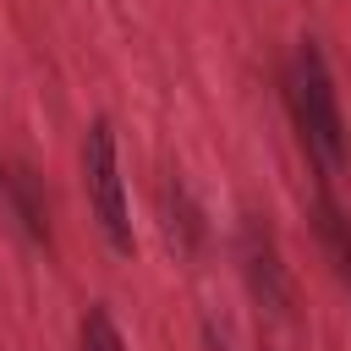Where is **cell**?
<instances>
[{"label":"cell","instance_id":"8992f818","mask_svg":"<svg viewBox=\"0 0 351 351\" xmlns=\"http://www.w3.org/2000/svg\"><path fill=\"white\" fill-rule=\"evenodd\" d=\"M5 181V192H11V208H16V219H22V230L33 236V241H49V219H44V197H38V181H33V170H11V176H0Z\"/></svg>","mask_w":351,"mask_h":351},{"label":"cell","instance_id":"3957f363","mask_svg":"<svg viewBox=\"0 0 351 351\" xmlns=\"http://www.w3.org/2000/svg\"><path fill=\"white\" fill-rule=\"evenodd\" d=\"M236 258H241L247 291H252L269 313L285 318V313L296 307V285H291V274H285V263H280V241H274V230H269L258 214L241 219V230H236Z\"/></svg>","mask_w":351,"mask_h":351},{"label":"cell","instance_id":"277c9868","mask_svg":"<svg viewBox=\"0 0 351 351\" xmlns=\"http://www.w3.org/2000/svg\"><path fill=\"white\" fill-rule=\"evenodd\" d=\"M313 219H318V241H324V252H329V263H335L340 285L351 291V214H346V208H340L329 192H318Z\"/></svg>","mask_w":351,"mask_h":351},{"label":"cell","instance_id":"52a82bcc","mask_svg":"<svg viewBox=\"0 0 351 351\" xmlns=\"http://www.w3.org/2000/svg\"><path fill=\"white\" fill-rule=\"evenodd\" d=\"M77 351H126V340H121V329H115V318H110L104 302H93V307L82 313V324H77Z\"/></svg>","mask_w":351,"mask_h":351},{"label":"cell","instance_id":"5b68a950","mask_svg":"<svg viewBox=\"0 0 351 351\" xmlns=\"http://www.w3.org/2000/svg\"><path fill=\"white\" fill-rule=\"evenodd\" d=\"M165 230H170V241L181 247V252H197L203 247V214H197V203H192V192L181 186V181H170L165 186Z\"/></svg>","mask_w":351,"mask_h":351},{"label":"cell","instance_id":"7a4b0ae2","mask_svg":"<svg viewBox=\"0 0 351 351\" xmlns=\"http://www.w3.org/2000/svg\"><path fill=\"white\" fill-rule=\"evenodd\" d=\"M82 186H88L104 241L115 252H132L137 236H132V208H126V186H121V148H115V126L104 115L88 121V137H82Z\"/></svg>","mask_w":351,"mask_h":351},{"label":"cell","instance_id":"6da1fadb","mask_svg":"<svg viewBox=\"0 0 351 351\" xmlns=\"http://www.w3.org/2000/svg\"><path fill=\"white\" fill-rule=\"evenodd\" d=\"M285 99H291V121H296L302 148L313 154V165L324 176L351 170V132H346V115H340V93H335V77H329L324 49L313 38H302L296 55H291Z\"/></svg>","mask_w":351,"mask_h":351}]
</instances>
